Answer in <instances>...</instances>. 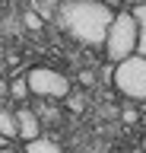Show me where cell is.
I'll return each instance as SVG.
<instances>
[{
    "mask_svg": "<svg viewBox=\"0 0 146 153\" xmlns=\"http://www.w3.org/2000/svg\"><path fill=\"white\" fill-rule=\"evenodd\" d=\"M0 134L10 140V137H19V128H16V115H10V112H3L0 108Z\"/></svg>",
    "mask_w": 146,
    "mask_h": 153,
    "instance_id": "obj_7",
    "label": "cell"
},
{
    "mask_svg": "<svg viewBox=\"0 0 146 153\" xmlns=\"http://www.w3.org/2000/svg\"><path fill=\"white\" fill-rule=\"evenodd\" d=\"M3 143H7V137H3V134H0V147H3Z\"/></svg>",
    "mask_w": 146,
    "mask_h": 153,
    "instance_id": "obj_13",
    "label": "cell"
},
{
    "mask_svg": "<svg viewBox=\"0 0 146 153\" xmlns=\"http://www.w3.org/2000/svg\"><path fill=\"white\" fill-rule=\"evenodd\" d=\"M134 19H136V26H140V51H143V57H146V3H140L136 7V13H134Z\"/></svg>",
    "mask_w": 146,
    "mask_h": 153,
    "instance_id": "obj_8",
    "label": "cell"
},
{
    "mask_svg": "<svg viewBox=\"0 0 146 153\" xmlns=\"http://www.w3.org/2000/svg\"><path fill=\"white\" fill-rule=\"evenodd\" d=\"M0 54H3V48H0Z\"/></svg>",
    "mask_w": 146,
    "mask_h": 153,
    "instance_id": "obj_15",
    "label": "cell"
},
{
    "mask_svg": "<svg viewBox=\"0 0 146 153\" xmlns=\"http://www.w3.org/2000/svg\"><path fill=\"white\" fill-rule=\"evenodd\" d=\"M26 153H64L54 140H48V137H35V140L26 143Z\"/></svg>",
    "mask_w": 146,
    "mask_h": 153,
    "instance_id": "obj_6",
    "label": "cell"
},
{
    "mask_svg": "<svg viewBox=\"0 0 146 153\" xmlns=\"http://www.w3.org/2000/svg\"><path fill=\"white\" fill-rule=\"evenodd\" d=\"M140 153H143V150H140Z\"/></svg>",
    "mask_w": 146,
    "mask_h": 153,
    "instance_id": "obj_16",
    "label": "cell"
},
{
    "mask_svg": "<svg viewBox=\"0 0 146 153\" xmlns=\"http://www.w3.org/2000/svg\"><path fill=\"white\" fill-rule=\"evenodd\" d=\"M10 93L16 96V99H22V96L29 93V83H26L22 76H16V80H13V83H10Z\"/></svg>",
    "mask_w": 146,
    "mask_h": 153,
    "instance_id": "obj_9",
    "label": "cell"
},
{
    "mask_svg": "<svg viewBox=\"0 0 146 153\" xmlns=\"http://www.w3.org/2000/svg\"><path fill=\"white\" fill-rule=\"evenodd\" d=\"M70 112H83V99L79 96H70Z\"/></svg>",
    "mask_w": 146,
    "mask_h": 153,
    "instance_id": "obj_12",
    "label": "cell"
},
{
    "mask_svg": "<svg viewBox=\"0 0 146 153\" xmlns=\"http://www.w3.org/2000/svg\"><path fill=\"white\" fill-rule=\"evenodd\" d=\"M136 45H140V26H136L134 13H114L111 29H108V35H105V54L117 64V61H124V57L134 54Z\"/></svg>",
    "mask_w": 146,
    "mask_h": 153,
    "instance_id": "obj_2",
    "label": "cell"
},
{
    "mask_svg": "<svg viewBox=\"0 0 146 153\" xmlns=\"http://www.w3.org/2000/svg\"><path fill=\"white\" fill-rule=\"evenodd\" d=\"M26 83H29V93L41 96V99H67L70 96V80L51 67H32L26 74Z\"/></svg>",
    "mask_w": 146,
    "mask_h": 153,
    "instance_id": "obj_4",
    "label": "cell"
},
{
    "mask_svg": "<svg viewBox=\"0 0 146 153\" xmlns=\"http://www.w3.org/2000/svg\"><path fill=\"white\" fill-rule=\"evenodd\" d=\"M111 19L114 13L98 0H64V7H60L64 29L83 45H105Z\"/></svg>",
    "mask_w": 146,
    "mask_h": 153,
    "instance_id": "obj_1",
    "label": "cell"
},
{
    "mask_svg": "<svg viewBox=\"0 0 146 153\" xmlns=\"http://www.w3.org/2000/svg\"><path fill=\"white\" fill-rule=\"evenodd\" d=\"M16 128H19V137L26 143L35 140V137H38V118H35V112H32V108H19V112H16Z\"/></svg>",
    "mask_w": 146,
    "mask_h": 153,
    "instance_id": "obj_5",
    "label": "cell"
},
{
    "mask_svg": "<svg viewBox=\"0 0 146 153\" xmlns=\"http://www.w3.org/2000/svg\"><path fill=\"white\" fill-rule=\"evenodd\" d=\"M140 150H143V153H146V137H143V147H140Z\"/></svg>",
    "mask_w": 146,
    "mask_h": 153,
    "instance_id": "obj_14",
    "label": "cell"
},
{
    "mask_svg": "<svg viewBox=\"0 0 146 153\" xmlns=\"http://www.w3.org/2000/svg\"><path fill=\"white\" fill-rule=\"evenodd\" d=\"M114 86H117V93L127 96V99L146 102V57L143 54H130L124 61H117Z\"/></svg>",
    "mask_w": 146,
    "mask_h": 153,
    "instance_id": "obj_3",
    "label": "cell"
},
{
    "mask_svg": "<svg viewBox=\"0 0 146 153\" xmlns=\"http://www.w3.org/2000/svg\"><path fill=\"white\" fill-rule=\"evenodd\" d=\"M26 26L29 29H41V16L38 13H29V16H26Z\"/></svg>",
    "mask_w": 146,
    "mask_h": 153,
    "instance_id": "obj_11",
    "label": "cell"
},
{
    "mask_svg": "<svg viewBox=\"0 0 146 153\" xmlns=\"http://www.w3.org/2000/svg\"><path fill=\"white\" fill-rule=\"evenodd\" d=\"M32 3H35V13H45V16H48L51 7H54L57 0H32Z\"/></svg>",
    "mask_w": 146,
    "mask_h": 153,
    "instance_id": "obj_10",
    "label": "cell"
}]
</instances>
